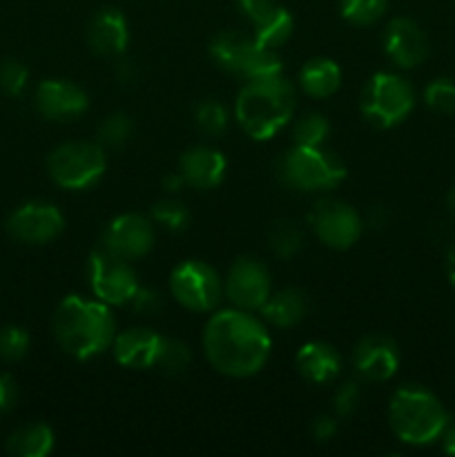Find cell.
Listing matches in <instances>:
<instances>
[{
    "label": "cell",
    "instance_id": "cell-1",
    "mask_svg": "<svg viewBox=\"0 0 455 457\" xmlns=\"http://www.w3.org/2000/svg\"><path fill=\"white\" fill-rule=\"evenodd\" d=\"M203 351L210 364L228 378H250L266 366L272 342L266 326L248 311H221L205 324Z\"/></svg>",
    "mask_w": 455,
    "mask_h": 457
},
{
    "label": "cell",
    "instance_id": "cell-2",
    "mask_svg": "<svg viewBox=\"0 0 455 457\" xmlns=\"http://www.w3.org/2000/svg\"><path fill=\"white\" fill-rule=\"evenodd\" d=\"M54 335L67 355L76 360H92L112 348L116 324L107 303L87 302L79 295H70L54 312Z\"/></svg>",
    "mask_w": 455,
    "mask_h": 457
},
{
    "label": "cell",
    "instance_id": "cell-3",
    "mask_svg": "<svg viewBox=\"0 0 455 457\" xmlns=\"http://www.w3.org/2000/svg\"><path fill=\"white\" fill-rule=\"evenodd\" d=\"M297 96L290 80L284 76L248 80L235 103V116L241 128L254 141H268L275 137L294 114Z\"/></svg>",
    "mask_w": 455,
    "mask_h": 457
},
{
    "label": "cell",
    "instance_id": "cell-4",
    "mask_svg": "<svg viewBox=\"0 0 455 457\" xmlns=\"http://www.w3.org/2000/svg\"><path fill=\"white\" fill-rule=\"evenodd\" d=\"M393 433L406 445H431L442 437L449 413L431 391L422 386H404L393 395L391 409Z\"/></svg>",
    "mask_w": 455,
    "mask_h": 457
},
{
    "label": "cell",
    "instance_id": "cell-5",
    "mask_svg": "<svg viewBox=\"0 0 455 457\" xmlns=\"http://www.w3.org/2000/svg\"><path fill=\"white\" fill-rule=\"evenodd\" d=\"M210 56L221 70L241 76L245 80L268 79L281 74V58L277 49L263 47L254 36L241 31H223L210 43Z\"/></svg>",
    "mask_w": 455,
    "mask_h": 457
},
{
    "label": "cell",
    "instance_id": "cell-6",
    "mask_svg": "<svg viewBox=\"0 0 455 457\" xmlns=\"http://www.w3.org/2000/svg\"><path fill=\"white\" fill-rule=\"evenodd\" d=\"M279 179L293 190H330L346 179V165L321 147L294 145L277 165Z\"/></svg>",
    "mask_w": 455,
    "mask_h": 457
},
{
    "label": "cell",
    "instance_id": "cell-7",
    "mask_svg": "<svg viewBox=\"0 0 455 457\" xmlns=\"http://www.w3.org/2000/svg\"><path fill=\"white\" fill-rule=\"evenodd\" d=\"M415 105V92L406 79L388 71H377L361 92L360 110L375 128H395Z\"/></svg>",
    "mask_w": 455,
    "mask_h": 457
},
{
    "label": "cell",
    "instance_id": "cell-8",
    "mask_svg": "<svg viewBox=\"0 0 455 457\" xmlns=\"http://www.w3.org/2000/svg\"><path fill=\"white\" fill-rule=\"evenodd\" d=\"M107 159L101 143H62L49 154L47 170L54 183L67 190H85L105 174Z\"/></svg>",
    "mask_w": 455,
    "mask_h": 457
},
{
    "label": "cell",
    "instance_id": "cell-9",
    "mask_svg": "<svg viewBox=\"0 0 455 457\" xmlns=\"http://www.w3.org/2000/svg\"><path fill=\"white\" fill-rule=\"evenodd\" d=\"M170 290H172L174 299L187 311L210 312L221 302L223 281L208 263L183 262L172 270Z\"/></svg>",
    "mask_w": 455,
    "mask_h": 457
},
{
    "label": "cell",
    "instance_id": "cell-10",
    "mask_svg": "<svg viewBox=\"0 0 455 457\" xmlns=\"http://www.w3.org/2000/svg\"><path fill=\"white\" fill-rule=\"evenodd\" d=\"M89 286L107 306L129 303L138 290V277L128 259L116 257L101 245L89 254Z\"/></svg>",
    "mask_w": 455,
    "mask_h": 457
},
{
    "label": "cell",
    "instance_id": "cell-11",
    "mask_svg": "<svg viewBox=\"0 0 455 457\" xmlns=\"http://www.w3.org/2000/svg\"><path fill=\"white\" fill-rule=\"evenodd\" d=\"M308 223L315 230L317 239L328 248L346 250L360 239L361 217L348 204L339 199H319L308 212Z\"/></svg>",
    "mask_w": 455,
    "mask_h": 457
},
{
    "label": "cell",
    "instance_id": "cell-12",
    "mask_svg": "<svg viewBox=\"0 0 455 457\" xmlns=\"http://www.w3.org/2000/svg\"><path fill=\"white\" fill-rule=\"evenodd\" d=\"M228 299L241 311H259L270 297V275L257 259L241 257L232 263L228 279L223 284Z\"/></svg>",
    "mask_w": 455,
    "mask_h": 457
},
{
    "label": "cell",
    "instance_id": "cell-13",
    "mask_svg": "<svg viewBox=\"0 0 455 457\" xmlns=\"http://www.w3.org/2000/svg\"><path fill=\"white\" fill-rule=\"evenodd\" d=\"M62 228H65V219H62L61 210L52 204H43V201L21 205L7 221L9 235L31 245L49 244L61 235Z\"/></svg>",
    "mask_w": 455,
    "mask_h": 457
},
{
    "label": "cell",
    "instance_id": "cell-14",
    "mask_svg": "<svg viewBox=\"0 0 455 457\" xmlns=\"http://www.w3.org/2000/svg\"><path fill=\"white\" fill-rule=\"evenodd\" d=\"M103 248L128 262L145 257L154 245V226L143 214H120L107 223L103 232Z\"/></svg>",
    "mask_w": 455,
    "mask_h": 457
},
{
    "label": "cell",
    "instance_id": "cell-15",
    "mask_svg": "<svg viewBox=\"0 0 455 457\" xmlns=\"http://www.w3.org/2000/svg\"><path fill=\"white\" fill-rule=\"evenodd\" d=\"M352 366L366 382H386L400 369L397 344L386 335H366L352 351Z\"/></svg>",
    "mask_w": 455,
    "mask_h": 457
},
{
    "label": "cell",
    "instance_id": "cell-16",
    "mask_svg": "<svg viewBox=\"0 0 455 457\" xmlns=\"http://www.w3.org/2000/svg\"><path fill=\"white\" fill-rule=\"evenodd\" d=\"M239 9L254 25V40L263 47H281L293 34V16L277 0H239Z\"/></svg>",
    "mask_w": 455,
    "mask_h": 457
},
{
    "label": "cell",
    "instance_id": "cell-17",
    "mask_svg": "<svg viewBox=\"0 0 455 457\" xmlns=\"http://www.w3.org/2000/svg\"><path fill=\"white\" fill-rule=\"evenodd\" d=\"M384 52L401 70L418 67L428 56L426 34L410 18H393L384 31Z\"/></svg>",
    "mask_w": 455,
    "mask_h": 457
},
{
    "label": "cell",
    "instance_id": "cell-18",
    "mask_svg": "<svg viewBox=\"0 0 455 457\" xmlns=\"http://www.w3.org/2000/svg\"><path fill=\"white\" fill-rule=\"evenodd\" d=\"M87 94L70 80H43L36 89V107L49 120L79 119L87 110Z\"/></svg>",
    "mask_w": 455,
    "mask_h": 457
},
{
    "label": "cell",
    "instance_id": "cell-19",
    "mask_svg": "<svg viewBox=\"0 0 455 457\" xmlns=\"http://www.w3.org/2000/svg\"><path fill=\"white\" fill-rule=\"evenodd\" d=\"M226 156L210 145H194L183 152L178 161V172L187 186L196 190H212L226 177Z\"/></svg>",
    "mask_w": 455,
    "mask_h": 457
},
{
    "label": "cell",
    "instance_id": "cell-20",
    "mask_svg": "<svg viewBox=\"0 0 455 457\" xmlns=\"http://www.w3.org/2000/svg\"><path fill=\"white\" fill-rule=\"evenodd\" d=\"M163 337L150 328H129L125 333L116 335L112 351L114 360L125 369H152L159 360Z\"/></svg>",
    "mask_w": 455,
    "mask_h": 457
},
{
    "label": "cell",
    "instance_id": "cell-21",
    "mask_svg": "<svg viewBox=\"0 0 455 457\" xmlns=\"http://www.w3.org/2000/svg\"><path fill=\"white\" fill-rule=\"evenodd\" d=\"M87 43L101 56H120L129 43L128 21L114 7L101 9L87 27Z\"/></svg>",
    "mask_w": 455,
    "mask_h": 457
},
{
    "label": "cell",
    "instance_id": "cell-22",
    "mask_svg": "<svg viewBox=\"0 0 455 457\" xmlns=\"http://www.w3.org/2000/svg\"><path fill=\"white\" fill-rule=\"evenodd\" d=\"M297 369L308 382L328 384L333 382L342 369L339 353L326 342H308L297 353Z\"/></svg>",
    "mask_w": 455,
    "mask_h": 457
},
{
    "label": "cell",
    "instance_id": "cell-23",
    "mask_svg": "<svg viewBox=\"0 0 455 457\" xmlns=\"http://www.w3.org/2000/svg\"><path fill=\"white\" fill-rule=\"evenodd\" d=\"M308 297L303 290L299 288H284L279 293L270 295L266 299L259 312L263 315V320L270 321L277 328H293L299 321H303V317L308 315Z\"/></svg>",
    "mask_w": 455,
    "mask_h": 457
},
{
    "label": "cell",
    "instance_id": "cell-24",
    "mask_svg": "<svg viewBox=\"0 0 455 457\" xmlns=\"http://www.w3.org/2000/svg\"><path fill=\"white\" fill-rule=\"evenodd\" d=\"M299 85L312 98H328L342 85V70L330 58H312L299 71Z\"/></svg>",
    "mask_w": 455,
    "mask_h": 457
},
{
    "label": "cell",
    "instance_id": "cell-25",
    "mask_svg": "<svg viewBox=\"0 0 455 457\" xmlns=\"http://www.w3.org/2000/svg\"><path fill=\"white\" fill-rule=\"evenodd\" d=\"M54 449V433L47 424H29L9 437L7 451L16 457H45Z\"/></svg>",
    "mask_w": 455,
    "mask_h": 457
},
{
    "label": "cell",
    "instance_id": "cell-26",
    "mask_svg": "<svg viewBox=\"0 0 455 457\" xmlns=\"http://www.w3.org/2000/svg\"><path fill=\"white\" fill-rule=\"evenodd\" d=\"M268 241H270V248L277 257L293 259L294 254L302 250L303 232L294 221H290V219H281V221H277L275 226L270 228Z\"/></svg>",
    "mask_w": 455,
    "mask_h": 457
},
{
    "label": "cell",
    "instance_id": "cell-27",
    "mask_svg": "<svg viewBox=\"0 0 455 457\" xmlns=\"http://www.w3.org/2000/svg\"><path fill=\"white\" fill-rule=\"evenodd\" d=\"M330 134V123L324 114H312L302 116V119L294 123L293 129V138L294 145H303V147H321L326 141H328Z\"/></svg>",
    "mask_w": 455,
    "mask_h": 457
},
{
    "label": "cell",
    "instance_id": "cell-28",
    "mask_svg": "<svg viewBox=\"0 0 455 457\" xmlns=\"http://www.w3.org/2000/svg\"><path fill=\"white\" fill-rule=\"evenodd\" d=\"M190 364H192L190 346H187L186 342H181V339L163 337V346H161L159 360H156V366H159L161 373L177 378V375L186 373Z\"/></svg>",
    "mask_w": 455,
    "mask_h": 457
},
{
    "label": "cell",
    "instance_id": "cell-29",
    "mask_svg": "<svg viewBox=\"0 0 455 457\" xmlns=\"http://www.w3.org/2000/svg\"><path fill=\"white\" fill-rule=\"evenodd\" d=\"M134 132V123L128 114L123 112H114V114L107 116L101 125H98V143L103 147H123L129 141Z\"/></svg>",
    "mask_w": 455,
    "mask_h": 457
},
{
    "label": "cell",
    "instance_id": "cell-30",
    "mask_svg": "<svg viewBox=\"0 0 455 457\" xmlns=\"http://www.w3.org/2000/svg\"><path fill=\"white\" fill-rule=\"evenodd\" d=\"M196 128L208 137H221L228 129V110L219 101H201L194 112Z\"/></svg>",
    "mask_w": 455,
    "mask_h": 457
},
{
    "label": "cell",
    "instance_id": "cell-31",
    "mask_svg": "<svg viewBox=\"0 0 455 457\" xmlns=\"http://www.w3.org/2000/svg\"><path fill=\"white\" fill-rule=\"evenodd\" d=\"M342 16L352 25H373L384 16L388 0H342Z\"/></svg>",
    "mask_w": 455,
    "mask_h": 457
},
{
    "label": "cell",
    "instance_id": "cell-32",
    "mask_svg": "<svg viewBox=\"0 0 455 457\" xmlns=\"http://www.w3.org/2000/svg\"><path fill=\"white\" fill-rule=\"evenodd\" d=\"M152 217L154 221H159L161 226H165L172 232L186 230V226L190 223V210L177 199H163L152 208Z\"/></svg>",
    "mask_w": 455,
    "mask_h": 457
},
{
    "label": "cell",
    "instance_id": "cell-33",
    "mask_svg": "<svg viewBox=\"0 0 455 457\" xmlns=\"http://www.w3.org/2000/svg\"><path fill=\"white\" fill-rule=\"evenodd\" d=\"M424 101L440 114H455V80L437 79L424 89Z\"/></svg>",
    "mask_w": 455,
    "mask_h": 457
},
{
    "label": "cell",
    "instance_id": "cell-34",
    "mask_svg": "<svg viewBox=\"0 0 455 457\" xmlns=\"http://www.w3.org/2000/svg\"><path fill=\"white\" fill-rule=\"evenodd\" d=\"M29 351V333L21 326H7L0 330V360L18 361Z\"/></svg>",
    "mask_w": 455,
    "mask_h": 457
},
{
    "label": "cell",
    "instance_id": "cell-35",
    "mask_svg": "<svg viewBox=\"0 0 455 457\" xmlns=\"http://www.w3.org/2000/svg\"><path fill=\"white\" fill-rule=\"evenodd\" d=\"M27 79H29V71L22 62L4 61L0 65V89L7 96H21L27 87Z\"/></svg>",
    "mask_w": 455,
    "mask_h": 457
},
{
    "label": "cell",
    "instance_id": "cell-36",
    "mask_svg": "<svg viewBox=\"0 0 455 457\" xmlns=\"http://www.w3.org/2000/svg\"><path fill=\"white\" fill-rule=\"evenodd\" d=\"M361 391L355 382H346L337 388L333 397V409L337 418H351L360 409Z\"/></svg>",
    "mask_w": 455,
    "mask_h": 457
},
{
    "label": "cell",
    "instance_id": "cell-37",
    "mask_svg": "<svg viewBox=\"0 0 455 457\" xmlns=\"http://www.w3.org/2000/svg\"><path fill=\"white\" fill-rule=\"evenodd\" d=\"M129 303L134 306V311L147 317L161 315V311H163V297H161V293H156L152 288H143V286H138V290L129 299Z\"/></svg>",
    "mask_w": 455,
    "mask_h": 457
},
{
    "label": "cell",
    "instance_id": "cell-38",
    "mask_svg": "<svg viewBox=\"0 0 455 457\" xmlns=\"http://www.w3.org/2000/svg\"><path fill=\"white\" fill-rule=\"evenodd\" d=\"M18 388L12 375H0V415L9 413L16 404Z\"/></svg>",
    "mask_w": 455,
    "mask_h": 457
},
{
    "label": "cell",
    "instance_id": "cell-39",
    "mask_svg": "<svg viewBox=\"0 0 455 457\" xmlns=\"http://www.w3.org/2000/svg\"><path fill=\"white\" fill-rule=\"evenodd\" d=\"M310 433L317 442H328L337 433V422L330 415H319V418L312 420Z\"/></svg>",
    "mask_w": 455,
    "mask_h": 457
},
{
    "label": "cell",
    "instance_id": "cell-40",
    "mask_svg": "<svg viewBox=\"0 0 455 457\" xmlns=\"http://www.w3.org/2000/svg\"><path fill=\"white\" fill-rule=\"evenodd\" d=\"M442 440H444V451L449 455H455V413L451 415L446 422L444 431H442Z\"/></svg>",
    "mask_w": 455,
    "mask_h": 457
},
{
    "label": "cell",
    "instance_id": "cell-41",
    "mask_svg": "<svg viewBox=\"0 0 455 457\" xmlns=\"http://www.w3.org/2000/svg\"><path fill=\"white\" fill-rule=\"evenodd\" d=\"M187 186L186 179H183L181 172H170L168 177L163 179V190L170 192V195H177V192H181V187Z\"/></svg>",
    "mask_w": 455,
    "mask_h": 457
},
{
    "label": "cell",
    "instance_id": "cell-42",
    "mask_svg": "<svg viewBox=\"0 0 455 457\" xmlns=\"http://www.w3.org/2000/svg\"><path fill=\"white\" fill-rule=\"evenodd\" d=\"M116 76H119L120 83H132L134 79H136V67H134V62H119V67H116Z\"/></svg>",
    "mask_w": 455,
    "mask_h": 457
},
{
    "label": "cell",
    "instance_id": "cell-43",
    "mask_svg": "<svg viewBox=\"0 0 455 457\" xmlns=\"http://www.w3.org/2000/svg\"><path fill=\"white\" fill-rule=\"evenodd\" d=\"M388 223V214H386V210L382 208V205H375L373 210H370L368 212V226H373V228H384Z\"/></svg>",
    "mask_w": 455,
    "mask_h": 457
},
{
    "label": "cell",
    "instance_id": "cell-44",
    "mask_svg": "<svg viewBox=\"0 0 455 457\" xmlns=\"http://www.w3.org/2000/svg\"><path fill=\"white\" fill-rule=\"evenodd\" d=\"M446 268H449V279L455 286V241L451 244L449 253H446Z\"/></svg>",
    "mask_w": 455,
    "mask_h": 457
},
{
    "label": "cell",
    "instance_id": "cell-45",
    "mask_svg": "<svg viewBox=\"0 0 455 457\" xmlns=\"http://www.w3.org/2000/svg\"><path fill=\"white\" fill-rule=\"evenodd\" d=\"M446 205H449V212H451V217L455 219V186L451 187V192H449V199H446Z\"/></svg>",
    "mask_w": 455,
    "mask_h": 457
}]
</instances>
